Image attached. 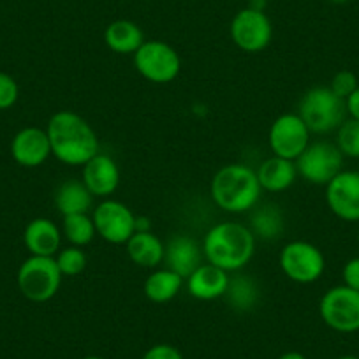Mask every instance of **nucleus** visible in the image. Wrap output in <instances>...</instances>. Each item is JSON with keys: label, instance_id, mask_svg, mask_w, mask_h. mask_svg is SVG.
Segmentation results:
<instances>
[{"label": "nucleus", "instance_id": "nucleus-1", "mask_svg": "<svg viewBox=\"0 0 359 359\" xmlns=\"http://www.w3.org/2000/svg\"><path fill=\"white\" fill-rule=\"evenodd\" d=\"M51 155L67 165H83L99 154L94 127L74 111H57L46 127Z\"/></svg>", "mask_w": 359, "mask_h": 359}, {"label": "nucleus", "instance_id": "nucleus-2", "mask_svg": "<svg viewBox=\"0 0 359 359\" xmlns=\"http://www.w3.org/2000/svg\"><path fill=\"white\" fill-rule=\"evenodd\" d=\"M255 236L250 227L240 222L215 224L203 240V254L210 264L224 271H238L254 257Z\"/></svg>", "mask_w": 359, "mask_h": 359}, {"label": "nucleus", "instance_id": "nucleus-3", "mask_svg": "<svg viewBox=\"0 0 359 359\" xmlns=\"http://www.w3.org/2000/svg\"><path fill=\"white\" fill-rule=\"evenodd\" d=\"M210 192L220 210L245 213L255 208L262 189L254 169L245 164H227L215 172Z\"/></svg>", "mask_w": 359, "mask_h": 359}, {"label": "nucleus", "instance_id": "nucleus-4", "mask_svg": "<svg viewBox=\"0 0 359 359\" xmlns=\"http://www.w3.org/2000/svg\"><path fill=\"white\" fill-rule=\"evenodd\" d=\"M298 115L310 133L327 134L337 130L347 116V106L330 86H313L299 101Z\"/></svg>", "mask_w": 359, "mask_h": 359}, {"label": "nucleus", "instance_id": "nucleus-5", "mask_svg": "<svg viewBox=\"0 0 359 359\" xmlns=\"http://www.w3.org/2000/svg\"><path fill=\"white\" fill-rule=\"evenodd\" d=\"M62 277L55 257L30 255L22 262L16 275L18 289L29 302L44 303L50 302L58 292Z\"/></svg>", "mask_w": 359, "mask_h": 359}, {"label": "nucleus", "instance_id": "nucleus-6", "mask_svg": "<svg viewBox=\"0 0 359 359\" xmlns=\"http://www.w3.org/2000/svg\"><path fill=\"white\" fill-rule=\"evenodd\" d=\"M278 262L285 277L296 284H313L323 277L326 268L323 252L303 240L289 241L280 250Z\"/></svg>", "mask_w": 359, "mask_h": 359}, {"label": "nucleus", "instance_id": "nucleus-7", "mask_svg": "<svg viewBox=\"0 0 359 359\" xmlns=\"http://www.w3.org/2000/svg\"><path fill=\"white\" fill-rule=\"evenodd\" d=\"M134 65L144 79L164 85L180 74L182 60L171 44L164 41H144L134 53Z\"/></svg>", "mask_w": 359, "mask_h": 359}, {"label": "nucleus", "instance_id": "nucleus-8", "mask_svg": "<svg viewBox=\"0 0 359 359\" xmlns=\"http://www.w3.org/2000/svg\"><path fill=\"white\" fill-rule=\"evenodd\" d=\"M320 319L338 333L359 331V291L337 285L324 292L319 302Z\"/></svg>", "mask_w": 359, "mask_h": 359}, {"label": "nucleus", "instance_id": "nucleus-9", "mask_svg": "<svg viewBox=\"0 0 359 359\" xmlns=\"http://www.w3.org/2000/svg\"><path fill=\"white\" fill-rule=\"evenodd\" d=\"M296 169L306 182L313 185H327L344 165V155L330 141H317L296 158Z\"/></svg>", "mask_w": 359, "mask_h": 359}, {"label": "nucleus", "instance_id": "nucleus-10", "mask_svg": "<svg viewBox=\"0 0 359 359\" xmlns=\"http://www.w3.org/2000/svg\"><path fill=\"white\" fill-rule=\"evenodd\" d=\"M95 233L113 245H123L136 233V215L116 199H104L94 210Z\"/></svg>", "mask_w": 359, "mask_h": 359}, {"label": "nucleus", "instance_id": "nucleus-11", "mask_svg": "<svg viewBox=\"0 0 359 359\" xmlns=\"http://www.w3.org/2000/svg\"><path fill=\"white\" fill-rule=\"evenodd\" d=\"M268 143L273 155L296 161L310 144V130L298 113H284L269 127Z\"/></svg>", "mask_w": 359, "mask_h": 359}, {"label": "nucleus", "instance_id": "nucleus-12", "mask_svg": "<svg viewBox=\"0 0 359 359\" xmlns=\"http://www.w3.org/2000/svg\"><path fill=\"white\" fill-rule=\"evenodd\" d=\"M231 39L247 53H259L266 50L273 37V27L264 11L257 9H241L231 22Z\"/></svg>", "mask_w": 359, "mask_h": 359}, {"label": "nucleus", "instance_id": "nucleus-13", "mask_svg": "<svg viewBox=\"0 0 359 359\" xmlns=\"http://www.w3.org/2000/svg\"><path fill=\"white\" fill-rule=\"evenodd\" d=\"M327 208L345 222H359V171H340L326 185Z\"/></svg>", "mask_w": 359, "mask_h": 359}, {"label": "nucleus", "instance_id": "nucleus-14", "mask_svg": "<svg viewBox=\"0 0 359 359\" xmlns=\"http://www.w3.org/2000/svg\"><path fill=\"white\" fill-rule=\"evenodd\" d=\"M51 155V144L46 129L25 127L11 141V157L23 168H39Z\"/></svg>", "mask_w": 359, "mask_h": 359}, {"label": "nucleus", "instance_id": "nucleus-15", "mask_svg": "<svg viewBox=\"0 0 359 359\" xmlns=\"http://www.w3.org/2000/svg\"><path fill=\"white\" fill-rule=\"evenodd\" d=\"M81 168V182L94 198H109L118 189L120 169L109 155L97 154Z\"/></svg>", "mask_w": 359, "mask_h": 359}, {"label": "nucleus", "instance_id": "nucleus-16", "mask_svg": "<svg viewBox=\"0 0 359 359\" xmlns=\"http://www.w3.org/2000/svg\"><path fill=\"white\" fill-rule=\"evenodd\" d=\"M229 278L227 271L206 262V264H199L192 271L191 277L185 280H187V291L192 298L201 299V302H213L226 296Z\"/></svg>", "mask_w": 359, "mask_h": 359}, {"label": "nucleus", "instance_id": "nucleus-17", "mask_svg": "<svg viewBox=\"0 0 359 359\" xmlns=\"http://www.w3.org/2000/svg\"><path fill=\"white\" fill-rule=\"evenodd\" d=\"M23 243L30 255H43V257H55L58 254L62 243V231L57 224L50 219H34L27 224L23 231Z\"/></svg>", "mask_w": 359, "mask_h": 359}, {"label": "nucleus", "instance_id": "nucleus-18", "mask_svg": "<svg viewBox=\"0 0 359 359\" xmlns=\"http://www.w3.org/2000/svg\"><path fill=\"white\" fill-rule=\"evenodd\" d=\"M203 247H199L198 241L191 236H175L165 245V264L169 269H172L180 277L189 278L196 268L201 262Z\"/></svg>", "mask_w": 359, "mask_h": 359}, {"label": "nucleus", "instance_id": "nucleus-19", "mask_svg": "<svg viewBox=\"0 0 359 359\" xmlns=\"http://www.w3.org/2000/svg\"><path fill=\"white\" fill-rule=\"evenodd\" d=\"M257 180L262 191L268 192H284L296 182L298 169L296 162L289 158H282L273 155L261 162L257 171Z\"/></svg>", "mask_w": 359, "mask_h": 359}, {"label": "nucleus", "instance_id": "nucleus-20", "mask_svg": "<svg viewBox=\"0 0 359 359\" xmlns=\"http://www.w3.org/2000/svg\"><path fill=\"white\" fill-rule=\"evenodd\" d=\"M126 247L130 261L141 268H157L158 264L164 262L165 245L151 231L134 233L126 243Z\"/></svg>", "mask_w": 359, "mask_h": 359}, {"label": "nucleus", "instance_id": "nucleus-21", "mask_svg": "<svg viewBox=\"0 0 359 359\" xmlns=\"http://www.w3.org/2000/svg\"><path fill=\"white\" fill-rule=\"evenodd\" d=\"M104 43L118 55L136 53L144 43L143 30L130 20H116L104 30Z\"/></svg>", "mask_w": 359, "mask_h": 359}, {"label": "nucleus", "instance_id": "nucleus-22", "mask_svg": "<svg viewBox=\"0 0 359 359\" xmlns=\"http://www.w3.org/2000/svg\"><path fill=\"white\" fill-rule=\"evenodd\" d=\"M92 203H94V196L90 194L81 180H65L55 192V205L62 217L88 213Z\"/></svg>", "mask_w": 359, "mask_h": 359}, {"label": "nucleus", "instance_id": "nucleus-23", "mask_svg": "<svg viewBox=\"0 0 359 359\" xmlns=\"http://www.w3.org/2000/svg\"><path fill=\"white\" fill-rule=\"evenodd\" d=\"M184 285V278L172 269H155L144 282V296L154 303H168L176 298Z\"/></svg>", "mask_w": 359, "mask_h": 359}, {"label": "nucleus", "instance_id": "nucleus-24", "mask_svg": "<svg viewBox=\"0 0 359 359\" xmlns=\"http://www.w3.org/2000/svg\"><path fill=\"white\" fill-rule=\"evenodd\" d=\"M250 231L255 238L262 240H275L284 231V215L273 205L259 206L250 217Z\"/></svg>", "mask_w": 359, "mask_h": 359}, {"label": "nucleus", "instance_id": "nucleus-25", "mask_svg": "<svg viewBox=\"0 0 359 359\" xmlns=\"http://www.w3.org/2000/svg\"><path fill=\"white\" fill-rule=\"evenodd\" d=\"M62 234L71 241L74 247H85L95 238V226L88 213H76V215H65L62 222Z\"/></svg>", "mask_w": 359, "mask_h": 359}, {"label": "nucleus", "instance_id": "nucleus-26", "mask_svg": "<svg viewBox=\"0 0 359 359\" xmlns=\"http://www.w3.org/2000/svg\"><path fill=\"white\" fill-rule=\"evenodd\" d=\"M226 298L233 309L250 310L252 306H255V303H257L259 289L250 277L240 275V277L229 278Z\"/></svg>", "mask_w": 359, "mask_h": 359}, {"label": "nucleus", "instance_id": "nucleus-27", "mask_svg": "<svg viewBox=\"0 0 359 359\" xmlns=\"http://www.w3.org/2000/svg\"><path fill=\"white\" fill-rule=\"evenodd\" d=\"M334 144L344 157L359 158V120H345L337 129V143Z\"/></svg>", "mask_w": 359, "mask_h": 359}, {"label": "nucleus", "instance_id": "nucleus-28", "mask_svg": "<svg viewBox=\"0 0 359 359\" xmlns=\"http://www.w3.org/2000/svg\"><path fill=\"white\" fill-rule=\"evenodd\" d=\"M55 261H57L60 273L67 275V277H76V275L83 273L86 268L85 252L81 250V247H74V245L58 250Z\"/></svg>", "mask_w": 359, "mask_h": 359}, {"label": "nucleus", "instance_id": "nucleus-29", "mask_svg": "<svg viewBox=\"0 0 359 359\" xmlns=\"http://www.w3.org/2000/svg\"><path fill=\"white\" fill-rule=\"evenodd\" d=\"M20 97V86L8 72L0 71V111L13 108Z\"/></svg>", "mask_w": 359, "mask_h": 359}, {"label": "nucleus", "instance_id": "nucleus-30", "mask_svg": "<svg viewBox=\"0 0 359 359\" xmlns=\"http://www.w3.org/2000/svg\"><path fill=\"white\" fill-rule=\"evenodd\" d=\"M358 78H355L354 72L351 71H340L337 72V74L333 76V79H331V85L330 88L333 90L334 94L338 95L340 99H347L348 95L354 92L355 88H358Z\"/></svg>", "mask_w": 359, "mask_h": 359}, {"label": "nucleus", "instance_id": "nucleus-31", "mask_svg": "<svg viewBox=\"0 0 359 359\" xmlns=\"http://www.w3.org/2000/svg\"><path fill=\"white\" fill-rule=\"evenodd\" d=\"M141 359H184V355L175 345L157 344L148 348Z\"/></svg>", "mask_w": 359, "mask_h": 359}, {"label": "nucleus", "instance_id": "nucleus-32", "mask_svg": "<svg viewBox=\"0 0 359 359\" xmlns=\"http://www.w3.org/2000/svg\"><path fill=\"white\" fill-rule=\"evenodd\" d=\"M341 278H344V285L359 291V257L347 261L341 271Z\"/></svg>", "mask_w": 359, "mask_h": 359}, {"label": "nucleus", "instance_id": "nucleus-33", "mask_svg": "<svg viewBox=\"0 0 359 359\" xmlns=\"http://www.w3.org/2000/svg\"><path fill=\"white\" fill-rule=\"evenodd\" d=\"M345 106H347V115L351 118L359 120V86L345 99Z\"/></svg>", "mask_w": 359, "mask_h": 359}, {"label": "nucleus", "instance_id": "nucleus-34", "mask_svg": "<svg viewBox=\"0 0 359 359\" xmlns=\"http://www.w3.org/2000/svg\"><path fill=\"white\" fill-rule=\"evenodd\" d=\"M147 231H151L147 217H136V233H147Z\"/></svg>", "mask_w": 359, "mask_h": 359}, {"label": "nucleus", "instance_id": "nucleus-35", "mask_svg": "<svg viewBox=\"0 0 359 359\" xmlns=\"http://www.w3.org/2000/svg\"><path fill=\"white\" fill-rule=\"evenodd\" d=\"M277 359H306V355H303L302 352L289 351V352H284V354H282V355H278Z\"/></svg>", "mask_w": 359, "mask_h": 359}, {"label": "nucleus", "instance_id": "nucleus-36", "mask_svg": "<svg viewBox=\"0 0 359 359\" xmlns=\"http://www.w3.org/2000/svg\"><path fill=\"white\" fill-rule=\"evenodd\" d=\"M330 2H333V4H345L348 0H330Z\"/></svg>", "mask_w": 359, "mask_h": 359}, {"label": "nucleus", "instance_id": "nucleus-37", "mask_svg": "<svg viewBox=\"0 0 359 359\" xmlns=\"http://www.w3.org/2000/svg\"><path fill=\"white\" fill-rule=\"evenodd\" d=\"M338 359H359L358 355H341V358H338Z\"/></svg>", "mask_w": 359, "mask_h": 359}, {"label": "nucleus", "instance_id": "nucleus-38", "mask_svg": "<svg viewBox=\"0 0 359 359\" xmlns=\"http://www.w3.org/2000/svg\"><path fill=\"white\" fill-rule=\"evenodd\" d=\"M83 359H104V358H99V355H86V358Z\"/></svg>", "mask_w": 359, "mask_h": 359}, {"label": "nucleus", "instance_id": "nucleus-39", "mask_svg": "<svg viewBox=\"0 0 359 359\" xmlns=\"http://www.w3.org/2000/svg\"><path fill=\"white\" fill-rule=\"evenodd\" d=\"M358 241H359V236H358Z\"/></svg>", "mask_w": 359, "mask_h": 359}, {"label": "nucleus", "instance_id": "nucleus-40", "mask_svg": "<svg viewBox=\"0 0 359 359\" xmlns=\"http://www.w3.org/2000/svg\"><path fill=\"white\" fill-rule=\"evenodd\" d=\"M358 171H359V168H358Z\"/></svg>", "mask_w": 359, "mask_h": 359}]
</instances>
